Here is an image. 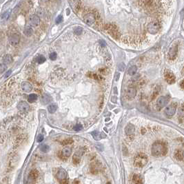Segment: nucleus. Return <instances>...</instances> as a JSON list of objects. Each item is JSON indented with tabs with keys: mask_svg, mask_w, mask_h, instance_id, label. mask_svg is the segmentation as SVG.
Here are the masks:
<instances>
[{
	"mask_svg": "<svg viewBox=\"0 0 184 184\" xmlns=\"http://www.w3.org/2000/svg\"><path fill=\"white\" fill-rule=\"evenodd\" d=\"M35 61H36V62L37 63H38V64H43V63H44L45 61H46V57H45L44 56H43V55H38V56H37L36 57H35Z\"/></svg>",
	"mask_w": 184,
	"mask_h": 184,
	"instance_id": "24",
	"label": "nucleus"
},
{
	"mask_svg": "<svg viewBox=\"0 0 184 184\" xmlns=\"http://www.w3.org/2000/svg\"><path fill=\"white\" fill-rule=\"evenodd\" d=\"M62 20H63V17H62L61 15H59V16H58V17H57V19H56V23L58 24H59V23H61V22L62 21Z\"/></svg>",
	"mask_w": 184,
	"mask_h": 184,
	"instance_id": "36",
	"label": "nucleus"
},
{
	"mask_svg": "<svg viewBox=\"0 0 184 184\" xmlns=\"http://www.w3.org/2000/svg\"><path fill=\"white\" fill-rule=\"evenodd\" d=\"M182 154H183V157H184V152H182Z\"/></svg>",
	"mask_w": 184,
	"mask_h": 184,
	"instance_id": "46",
	"label": "nucleus"
},
{
	"mask_svg": "<svg viewBox=\"0 0 184 184\" xmlns=\"http://www.w3.org/2000/svg\"><path fill=\"white\" fill-rule=\"evenodd\" d=\"M119 76H120V73H117V74H116V79H115L116 81H118V80H119Z\"/></svg>",
	"mask_w": 184,
	"mask_h": 184,
	"instance_id": "41",
	"label": "nucleus"
},
{
	"mask_svg": "<svg viewBox=\"0 0 184 184\" xmlns=\"http://www.w3.org/2000/svg\"><path fill=\"white\" fill-rule=\"evenodd\" d=\"M134 131H135V128H134V126L132 124H128L126 126H125V132L127 136H132L134 133Z\"/></svg>",
	"mask_w": 184,
	"mask_h": 184,
	"instance_id": "13",
	"label": "nucleus"
},
{
	"mask_svg": "<svg viewBox=\"0 0 184 184\" xmlns=\"http://www.w3.org/2000/svg\"><path fill=\"white\" fill-rule=\"evenodd\" d=\"M44 136H43V134H39L38 136H37V141L38 142V143H40V142H41L43 140H44Z\"/></svg>",
	"mask_w": 184,
	"mask_h": 184,
	"instance_id": "34",
	"label": "nucleus"
},
{
	"mask_svg": "<svg viewBox=\"0 0 184 184\" xmlns=\"http://www.w3.org/2000/svg\"><path fill=\"white\" fill-rule=\"evenodd\" d=\"M169 101V98L168 97L161 96V97H160L159 99H157V105H159V107L163 108V107H165V106H166L168 105Z\"/></svg>",
	"mask_w": 184,
	"mask_h": 184,
	"instance_id": "11",
	"label": "nucleus"
},
{
	"mask_svg": "<svg viewBox=\"0 0 184 184\" xmlns=\"http://www.w3.org/2000/svg\"><path fill=\"white\" fill-rule=\"evenodd\" d=\"M167 152L168 148L166 145L161 141H157L154 143L151 148V152L154 157L164 156L167 153Z\"/></svg>",
	"mask_w": 184,
	"mask_h": 184,
	"instance_id": "1",
	"label": "nucleus"
},
{
	"mask_svg": "<svg viewBox=\"0 0 184 184\" xmlns=\"http://www.w3.org/2000/svg\"><path fill=\"white\" fill-rule=\"evenodd\" d=\"M28 23L32 27H36L39 26L40 23V18L36 15H30L28 18Z\"/></svg>",
	"mask_w": 184,
	"mask_h": 184,
	"instance_id": "6",
	"label": "nucleus"
},
{
	"mask_svg": "<svg viewBox=\"0 0 184 184\" xmlns=\"http://www.w3.org/2000/svg\"><path fill=\"white\" fill-rule=\"evenodd\" d=\"M175 157L177 158V159L181 161V160L183 159V158H184L182 152H181V151H179V150H177V151L176 152V153H175Z\"/></svg>",
	"mask_w": 184,
	"mask_h": 184,
	"instance_id": "30",
	"label": "nucleus"
},
{
	"mask_svg": "<svg viewBox=\"0 0 184 184\" xmlns=\"http://www.w3.org/2000/svg\"><path fill=\"white\" fill-rule=\"evenodd\" d=\"M84 154V150H82V149L79 150V151H77L73 156L72 159H73V162L75 164H77L78 163H79L80 159L81 157L82 156V154Z\"/></svg>",
	"mask_w": 184,
	"mask_h": 184,
	"instance_id": "15",
	"label": "nucleus"
},
{
	"mask_svg": "<svg viewBox=\"0 0 184 184\" xmlns=\"http://www.w3.org/2000/svg\"><path fill=\"white\" fill-rule=\"evenodd\" d=\"M6 68H7L6 65L4 64V63L0 64V73H1V74L3 73V72H4L6 71Z\"/></svg>",
	"mask_w": 184,
	"mask_h": 184,
	"instance_id": "32",
	"label": "nucleus"
},
{
	"mask_svg": "<svg viewBox=\"0 0 184 184\" xmlns=\"http://www.w3.org/2000/svg\"><path fill=\"white\" fill-rule=\"evenodd\" d=\"M112 102H114V103H116L117 102V100H116V97H113L112 98V100H111Z\"/></svg>",
	"mask_w": 184,
	"mask_h": 184,
	"instance_id": "42",
	"label": "nucleus"
},
{
	"mask_svg": "<svg viewBox=\"0 0 184 184\" xmlns=\"http://www.w3.org/2000/svg\"><path fill=\"white\" fill-rule=\"evenodd\" d=\"M8 41H9L10 44H11L12 46H16L20 43V36L17 33L11 35L8 38Z\"/></svg>",
	"mask_w": 184,
	"mask_h": 184,
	"instance_id": "10",
	"label": "nucleus"
},
{
	"mask_svg": "<svg viewBox=\"0 0 184 184\" xmlns=\"http://www.w3.org/2000/svg\"><path fill=\"white\" fill-rule=\"evenodd\" d=\"M51 97L49 96L47 94H44V95H42L41 98V102L43 105L48 104V103H50V101H51Z\"/></svg>",
	"mask_w": 184,
	"mask_h": 184,
	"instance_id": "18",
	"label": "nucleus"
},
{
	"mask_svg": "<svg viewBox=\"0 0 184 184\" xmlns=\"http://www.w3.org/2000/svg\"><path fill=\"white\" fill-rule=\"evenodd\" d=\"M100 43H101V46H104V47L105 46V44H105V42L104 40H101V41H100Z\"/></svg>",
	"mask_w": 184,
	"mask_h": 184,
	"instance_id": "39",
	"label": "nucleus"
},
{
	"mask_svg": "<svg viewBox=\"0 0 184 184\" xmlns=\"http://www.w3.org/2000/svg\"><path fill=\"white\" fill-rule=\"evenodd\" d=\"M36 15L37 17H39V18H44L46 16V11L44 8H39V9H37V14Z\"/></svg>",
	"mask_w": 184,
	"mask_h": 184,
	"instance_id": "25",
	"label": "nucleus"
},
{
	"mask_svg": "<svg viewBox=\"0 0 184 184\" xmlns=\"http://www.w3.org/2000/svg\"><path fill=\"white\" fill-rule=\"evenodd\" d=\"M49 58H50V59L52 60V61H55V60L57 59V53H55V52L50 53V55H49Z\"/></svg>",
	"mask_w": 184,
	"mask_h": 184,
	"instance_id": "33",
	"label": "nucleus"
},
{
	"mask_svg": "<svg viewBox=\"0 0 184 184\" xmlns=\"http://www.w3.org/2000/svg\"><path fill=\"white\" fill-rule=\"evenodd\" d=\"M11 72H12V70H9L6 73V75H5V78H7L9 75L11 74Z\"/></svg>",
	"mask_w": 184,
	"mask_h": 184,
	"instance_id": "38",
	"label": "nucleus"
},
{
	"mask_svg": "<svg viewBox=\"0 0 184 184\" xmlns=\"http://www.w3.org/2000/svg\"><path fill=\"white\" fill-rule=\"evenodd\" d=\"M180 85H181V87L182 88H184V79H183L181 81V83H180Z\"/></svg>",
	"mask_w": 184,
	"mask_h": 184,
	"instance_id": "40",
	"label": "nucleus"
},
{
	"mask_svg": "<svg viewBox=\"0 0 184 184\" xmlns=\"http://www.w3.org/2000/svg\"><path fill=\"white\" fill-rule=\"evenodd\" d=\"M13 61V57L10 55H6L3 57V63L4 64H10Z\"/></svg>",
	"mask_w": 184,
	"mask_h": 184,
	"instance_id": "21",
	"label": "nucleus"
},
{
	"mask_svg": "<svg viewBox=\"0 0 184 184\" xmlns=\"http://www.w3.org/2000/svg\"><path fill=\"white\" fill-rule=\"evenodd\" d=\"M37 95L36 94H30V95H28V101L30 102V103H33V102H35V101H37Z\"/></svg>",
	"mask_w": 184,
	"mask_h": 184,
	"instance_id": "28",
	"label": "nucleus"
},
{
	"mask_svg": "<svg viewBox=\"0 0 184 184\" xmlns=\"http://www.w3.org/2000/svg\"><path fill=\"white\" fill-rule=\"evenodd\" d=\"M165 79L166 81V82L169 84H174L175 82V76L170 71H166L165 72Z\"/></svg>",
	"mask_w": 184,
	"mask_h": 184,
	"instance_id": "9",
	"label": "nucleus"
},
{
	"mask_svg": "<svg viewBox=\"0 0 184 184\" xmlns=\"http://www.w3.org/2000/svg\"><path fill=\"white\" fill-rule=\"evenodd\" d=\"M84 21L85 24L88 26H92L95 21V16L92 13H88L85 15L84 17Z\"/></svg>",
	"mask_w": 184,
	"mask_h": 184,
	"instance_id": "8",
	"label": "nucleus"
},
{
	"mask_svg": "<svg viewBox=\"0 0 184 184\" xmlns=\"http://www.w3.org/2000/svg\"><path fill=\"white\" fill-rule=\"evenodd\" d=\"M137 95V89L134 87H129L126 90V96L128 99H132Z\"/></svg>",
	"mask_w": 184,
	"mask_h": 184,
	"instance_id": "12",
	"label": "nucleus"
},
{
	"mask_svg": "<svg viewBox=\"0 0 184 184\" xmlns=\"http://www.w3.org/2000/svg\"><path fill=\"white\" fill-rule=\"evenodd\" d=\"M137 71V67L136 66H132L128 70V74L132 76V75H135Z\"/></svg>",
	"mask_w": 184,
	"mask_h": 184,
	"instance_id": "27",
	"label": "nucleus"
},
{
	"mask_svg": "<svg viewBox=\"0 0 184 184\" xmlns=\"http://www.w3.org/2000/svg\"><path fill=\"white\" fill-rule=\"evenodd\" d=\"M73 129H74V130H75V131H80L82 129V125L80 124L76 125L74 126Z\"/></svg>",
	"mask_w": 184,
	"mask_h": 184,
	"instance_id": "35",
	"label": "nucleus"
},
{
	"mask_svg": "<svg viewBox=\"0 0 184 184\" xmlns=\"http://www.w3.org/2000/svg\"><path fill=\"white\" fill-rule=\"evenodd\" d=\"M119 70H120V71H124V68H125V64H124V63H121L119 65Z\"/></svg>",
	"mask_w": 184,
	"mask_h": 184,
	"instance_id": "37",
	"label": "nucleus"
},
{
	"mask_svg": "<svg viewBox=\"0 0 184 184\" xmlns=\"http://www.w3.org/2000/svg\"><path fill=\"white\" fill-rule=\"evenodd\" d=\"M57 105L56 104H50L48 106V110L51 114L55 113L57 111Z\"/></svg>",
	"mask_w": 184,
	"mask_h": 184,
	"instance_id": "26",
	"label": "nucleus"
},
{
	"mask_svg": "<svg viewBox=\"0 0 184 184\" xmlns=\"http://www.w3.org/2000/svg\"><path fill=\"white\" fill-rule=\"evenodd\" d=\"M21 90L24 92H29L33 89V86H32V85L30 84L29 82L24 81V82H22V84L21 85Z\"/></svg>",
	"mask_w": 184,
	"mask_h": 184,
	"instance_id": "14",
	"label": "nucleus"
},
{
	"mask_svg": "<svg viewBox=\"0 0 184 184\" xmlns=\"http://www.w3.org/2000/svg\"><path fill=\"white\" fill-rule=\"evenodd\" d=\"M82 32H83V28L81 27H77V28H75V30H74V33H75L76 35H81L82 33Z\"/></svg>",
	"mask_w": 184,
	"mask_h": 184,
	"instance_id": "31",
	"label": "nucleus"
},
{
	"mask_svg": "<svg viewBox=\"0 0 184 184\" xmlns=\"http://www.w3.org/2000/svg\"><path fill=\"white\" fill-rule=\"evenodd\" d=\"M80 184L79 181L78 180H77V179H76L75 181H74V184Z\"/></svg>",
	"mask_w": 184,
	"mask_h": 184,
	"instance_id": "43",
	"label": "nucleus"
},
{
	"mask_svg": "<svg viewBox=\"0 0 184 184\" xmlns=\"http://www.w3.org/2000/svg\"><path fill=\"white\" fill-rule=\"evenodd\" d=\"M177 53V46L172 47L169 51V57L170 59H174Z\"/></svg>",
	"mask_w": 184,
	"mask_h": 184,
	"instance_id": "19",
	"label": "nucleus"
},
{
	"mask_svg": "<svg viewBox=\"0 0 184 184\" xmlns=\"http://www.w3.org/2000/svg\"><path fill=\"white\" fill-rule=\"evenodd\" d=\"M72 153V149L70 147H65L64 149L61 150V155L64 157H69Z\"/></svg>",
	"mask_w": 184,
	"mask_h": 184,
	"instance_id": "17",
	"label": "nucleus"
},
{
	"mask_svg": "<svg viewBox=\"0 0 184 184\" xmlns=\"http://www.w3.org/2000/svg\"><path fill=\"white\" fill-rule=\"evenodd\" d=\"M176 109H177V105L175 104H172L169 105L168 107L165 108L164 112L165 115H167L168 117H172L173 116L175 112H176Z\"/></svg>",
	"mask_w": 184,
	"mask_h": 184,
	"instance_id": "5",
	"label": "nucleus"
},
{
	"mask_svg": "<svg viewBox=\"0 0 184 184\" xmlns=\"http://www.w3.org/2000/svg\"><path fill=\"white\" fill-rule=\"evenodd\" d=\"M142 178L139 174H134L132 177V183L134 184H142Z\"/></svg>",
	"mask_w": 184,
	"mask_h": 184,
	"instance_id": "20",
	"label": "nucleus"
},
{
	"mask_svg": "<svg viewBox=\"0 0 184 184\" xmlns=\"http://www.w3.org/2000/svg\"><path fill=\"white\" fill-rule=\"evenodd\" d=\"M91 134H92V136L93 137V138H94L95 140H97V141H99V140H100L102 138V134L100 133L99 132H98V131L92 132H91Z\"/></svg>",
	"mask_w": 184,
	"mask_h": 184,
	"instance_id": "23",
	"label": "nucleus"
},
{
	"mask_svg": "<svg viewBox=\"0 0 184 184\" xmlns=\"http://www.w3.org/2000/svg\"><path fill=\"white\" fill-rule=\"evenodd\" d=\"M39 176V172L37 170H33L30 172V174H29V177H28V181L30 183H32L35 181V179H37Z\"/></svg>",
	"mask_w": 184,
	"mask_h": 184,
	"instance_id": "16",
	"label": "nucleus"
},
{
	"mask_svg": "<svg viewBox=\"0 0 184 184\" xmlns=\"http://www.w3.org/2000/svg\"><path fill=\"white\" fill-rule=\"evenodd\" d=\"M147 29H148V31L150 34H152V35L157 34L159 32V29H160V24H159V22L157 21H152L148 24V27H147Z\"/></svg>",
	"mask_w": 184,
	"mask_h": 184,
	"instance_id": "3",
	"label": "nucleus"
},
{
	"mask_svg": "<svg viewBox=\"0 0 184 184\" xmlns=\"http://www.w3.org/2000/svg\"><path fill=\"white\" fill-rule=\"evenodd\" d=\"M33 32H34L33 29L30 26H26L25 28H24V33L27 37H30L31 35L33 34Z\"/></svg>",
	"mask_w": 184,
	"mask_h": 184,
	"instance_id": "22",
	"label": "nucleus"
},
{
	"mask_svg": "<svg viewBox=\"0 0 184 184\" xmlns=\"http://www.w3.org/2000/svg\"><path fill=\"white\" fill-rule=\"evenodd\" d=\"M40 150L42 152L46 153V152H48L50 150V146L48 145H42L40 146Z\"/></svg>",
	"mask_w": 184,
	"mask_h": 184,
	"instance_id": "29",
	"label": "nucleus"
},
{
	"mask_svg": "<svg viewBox=\"0 0 184 184\" xmlns=\"http://www.w3.org/2000/svg\"><path fill=\"white\" fill-rule=\"evenodd\" d=\"M17 109L20 112H27L30 110V105L26 101H20L17 105Z\"/></svg>",
	"mask_w": 184,
	"mask_h": 184,
	"instance_id": "7",
	"label": "nucleus"
},
{
	"mask_svg": "<svg viewBox=\"0 0 184 184\" xmlns=\"http://www.w3.org/2000/svg\"><path fill=\"white\" fill-rule=\"evenodd\" d=\"M181 74H182V75H184V68H183V70H182Z\"/></svg>",
	"mask_w": 184,
	"mask_h": 184,
	"instance_id": "45",
	"label": "nucleus"
},
{
	"mask_svg": "<svg viewBox=\"0 0 184 184\" xmlns=\"http://www.w3.org/2000/svg\"><path fill=\"white\" fill-rule=\"evenodd\" d=\"M68 177V173L64 168H59L56 172V177L61 181H65Z\"/></svg>",
	"mask_w": 184,
	"mask_h": 184,
	"instance_id": "4",
	"label": "nucleus"
},
{
	"mask_svg": "<svg viewBox=\"0 0 184 184\" xmlns=\"http://www.w3.org/2000/svg\"><path fill=\"white\" fill-rule=\"evenodd\" d=\"M114 93H115V94L117 93V88H116V87L114 88Z\"/></svg>",
	"mask_w": 184,
	"mask_h": 184,
	"instance_id": "44",
	"label": "nucleus"
},
{
	"mask_svg": "<svg viewBox=\"0 0 184 184\" xmlns=\"http://www.w3.org/2000/svg\"><path fill=\"white\" fill-rule=\"evenodd\" d=\"M148 161V159L147 155H145L144 153H140L135 157L134 160V166L137 168H143L147 164Z\"/></svg>",
	"mask_w": 184,
	"mask_h": 184,
	"instance_id": "2",
	"label": "nucleus"
}]
</instances>
